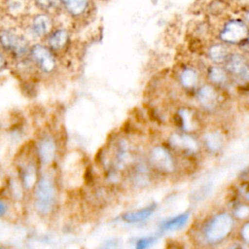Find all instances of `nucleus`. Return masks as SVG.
I'll use <instances>...</instances> for the list:
<instances>
[{"label": "nucleus", "instance_id": "nucleus-1", "mask_svg": "<svg viewBox=\"0 0 249 249\" xmlns=\"http://www.w3.org/2000/svg\"><path fill=\"white\" fill-rule=\"evenodd\" d=\"M55 187L52 178L47 175L40 177L34 187V208L43 216L49 215L55 202Z\"/></svg>", "mask_w": 249, "mask_h": 249}, {"label": "nucleus", "instance_id": "nucleus-2", "mask_svg": "<svg viewBox=\"0 0 249 249\" xmlns=\"http://www.w3.org/2000/svg\"><path fill=\"white\" fill-rule=\"evenodd\" d=\"M233 218L229 213L215 215L205 226L203 234L207 242L215 244L223 241L233 229Z\"/></svg>", "mask_w": 249, "mask_h": 249}, {"label": "nucleus", "instance_id": "nucleus-3", "mask_svg": "<svg viewBox=\"0 0 249 249\" xmlns=\"http://www.w3.org/2000/svg\"><path fill=\"white\" fill-rule=\"evenodd\" d=\"M30 54L37 68L41 72L45 74H51L54 71L56 67V61L53 52L49 48L39 44L34 45L30 50Z\"/></svg>", "mask_w": 249, "mask_h": 249}, {"label": "nucleus", "instance_id": "nucleus-4", "mask_svg": "<svg viewBox=\"0 0 249 249\" xmlns=\"http://www.w3.org/2000/svg\"><path fill=\"white\" fill-rule=\"evenodd\" d=\"M149 160L152 166L160 172L171 173L175 170L174 159L163 146H155L150 152Z\"/></svg>", "mask_w": 249, "mask_h": 249}, {"label": "nucleus", "instance_id": "nucleus-5", "mask_svg": "<svg viewBox=\"0 0 249 249\" xmlns=\"http://www.w3.org/2000/svg\"><path fill=\"white\" fill-rule=\"evenodd\" d=\"M0 43L4 50L17 57L26 54L28 51V45L24 38L12 31H3L0 34Z\"/></svg>", "mask_w": 249, "mask_h": 249}, {"label": "nucleus", "instance_id": "nucleus-6", "mask_svg": "<svg viewBox=\"0 0 249 249\" xmlns=\"http://www.w3.org/2000/svg\"><path fill=\"white\" fill-rule=\"evenodd\" d=\"M36 150L39 160L45 165L51 164L54 160L57 151L54 137L50 134L43 135L37 142Z\"/></svg>", "mask_w": 249, "mask_h": 249}, {"label": "nucleus", "instance_id": "nucleus-7", "mask_svg": "<svg viewBox=\"0 0 249 249\" xmlns=\"http://www.w3.org/2000/svg\"><path fill=\"white\" fill-rule=\"evenodd\" d=\"M226 68L235 79L241 82H249V64L240 54L230 55L227 59Z\"/></svg>", "mask_w": 249, "mask_h": 249}, {"label": "nucleus", "instance_id": "nucleus-8", "mask_svg": "<svg viewBox=\"0 0 249 249\" xmlns=\"http://www.w3.org/2000/svg\"><path fill=\"white\" fill-rule=\"evenodd\" d=\"M248 35L246 25L240 20H231L226 24L221 32V39L228 43H239L243 41Z\"/></svg>", "mask_w": 249, "mask_h": 249}, {"label": "nucleus", "instance_id": "nucleus-9", "mask_svg": "<svg viewBox=\"0 0 249 249\" xmlns=\"http://www.w3.org/2000/svg\"><path fill=\"white\" fill-rule=\"evenodd\" d=\"M18 170L19 180L22 188L25 190L34 189L39 179L37 164L33 160H26L19 164Z\"/></svg>", "mask_w": 249, "mask_h": 249}, {"label": "nucleus", "instance_id": "nucleus-10", "mask_svg": "<svg viewBox=\"0 0 249 249\" xmlns=\"http://www.w3.org/2000/svg\"><path fill=\"white\" fill-rule=\"evenodd\" d=\"M169 143L173 148L189 154H195L199 149L198 142L187 132L172 134L169 138Z\"/></svg>", "mask_w": 249, "mask_h": 249}, {"label": "nucleus", "instance_id": "nucleus-11", "mask_svg": "<svg viewBox=\"0 0 249 249\" xmlns=\"http://www.w3.org/2000/svg\"><path fill=\"white\" fill-rule=\"evenodd\" d=\"M197 99L206 110H214L218 104V93L211 85L202 86L197 91Z\"/></svg>", "mask_w": 249, "mask_h": 249}, {"label": "nucleus", "instance_id": "nucleus-12", "mask_svg": "<svg viewBox=\"0 0 249 249\" xmlns=\"http://www.w3.org/2000/svg\"><path fill=\"white\" fill-rule=\"evenodd\" d=\"M181 127L185 132H195L198 129L199 122L195 111L189 108H182L178 112Z\"/></svg>", "mask_w": 249, "mask_h": 249}, {"label": "nucleus", "instance_id": "nucleus-13", "mask_svg": "<svg viewBox=\"0 0 249 249\" xmlns=\"http://www.w3.org/2000/svg\"><path fill=\"white\" fill-rule=\"evenodd\" d=\"M32 28L34 33L38 36L47 35L53 28L52 18L47 15H38L33 19Z\"/></svg>", "mask_w": 249, "mask_h": 249}, {"label": "nucleus", "instance_id": "nucleus-14", "mask_svg": "<svg viewBox=\"0 0 249 249\" xmlns=\"http://www.w3.org/2000/svg\"><path fill=\"white\" fill-rule=\"evenodd\" d=\"M155 208H156V204L153 203V204L146 206L142 209L126 212L122 216V218L124 221H125L127 223L141 222L143 220H146L148 217H150L152 215V213L155 211Z\"/></svg>", "mask_w": 249, "mask_h": 249}, {"label": "nucleus", "instance_id": "nucleus-15", "mask_svg": "<svg viewBox=\"0 0 249 249\" xmlns=\"http://www.w3.org/2000/svg\"><path fill=\"white\" fill-rule=\"evenodd\" d=\"M204 143L211 152H218L224 144V137L220 131H210L204 134Z\"/></svg>", "mask_w": 249, "mask_h": 249}, {"label": "nucleus", "instance_id": "nucleus-16", "mask_svg": "<svg viewBox=\"0 0 249 249\" xmlns=\"http://www.w3.org/2000/svg\"><path fill=\"white\" fill-rule=\"evenodd\" d=\"M68 33L64 29L54 31L49 39V45L53 51H61L68 42Z\"/></svg>", "mask_w": 249, "mask_h": 249}, {"label": "nucleus", "instance_id": "nucleus-17", "mask_svg": "<svg viewBox=\"0 0 249 249\" xmlns=\"http://www.w3.org/2000/svg\"><path fill=\"white\" fill-rule=\"evenodd\" d=\"M190 218V212L181 213L175 217H172L162 224V228L167 231H176L183 228Z\"/></svg>", "mask_w": 249, "mask_h": 249}, {"label": "nucleus", "instance_id": "nucleus-18", "mask_svg": "<svg viewBox=\"0 0 249 249\" xmlns=\"http://www.w3.org/2000/svg\"><path fill=\"white\" fill-rule=\"evenodd\" d=\"M180 83L185 89H188L196 88L198 83V75L196 71L192 68L184 69L180 74Z\"/></svg>", "mask_w": 249, "mask_h": 249}, {"label": "nucleus", "instance_id": "nucleus-19", "mask_svg": "<svg viewBox=\"0 0 249 249\" xmlns=\"http://www.w3.org/2000/svg\"><path fill=\"white\" fill-rule=\"evenodd\" d=\"M209 56L214 62L221 63V62L227 61V59L230 56V52L225 45L217 44L210 48Z\"/></svg>", "mask_w": 249, "mask_h": 249}, {"label": "nucleus", "instance_id": "nucleus-20", "mask_svg": "<svg viewBox=\"0 0 249 249\" xmlns=\"http://www.w3.org/2000/svg\"><path fill=\"white\" fill-rule=\"evenodd\" d=\"M208 78L213 84L218 86H224L229 80L228 72L219 66H212L209 68Z\"/></svg>", "mask_w": 249, "mask_h": 249}, {"label": "nucleus", "instance_id": "nucleus-21", "mask_svg": "<svg viewBox=\"0 0 249 249\" xmlns=\"http://www.w3.org/2000/svg\"><path fill=\"white\" fill-rule=\"evenodd\" d=\"M68 12L74 16L81 15L87 8L89 0H61Z\"/></svg>", "mask_w": 249, "mask_h": 249}, {"label": "nucleus", "instance_id": "nucleus-22", "mask_svg": "<svg viewBox=\"0 0 249 249\" xmlns=\"http://www.w3.org/2000/svg\"><path fill=\"white\" fill-rule=\"evenodd\" d=\"M235 217L238 219H246L249 217V205L248 204H241L237 206L234 211Z\"/></svg>", "mask_w": 249, "mask_h": 249}, {"label": "nucleus", "instance_id": "nucleus-23", "mask_svg": "<svg viewBox=\"0 0 249 249\" xmlns=\"http://www.w3.org/2000/svg\"><path fill=\"white\" fill-rule=\"evenodd\" d=\"M154 240H155V238L152 237V236L140 238L136 242V248H138V249H145V248L149 247L154 242Z\"/></svg>", "mask_w": 249, "mask_h": 249}, {"label": "nucleus", "instance_id": "nucleus-24", "mask_svg": "<svg viewBox=\"0 0 249 249\" xmlns=\"http://www.w3.org/2000/svg\"><path fill=\"white\" fill-rule=\"evenodd\" d=\"M241 237L245 243L249 244V221L246 222L241 229Z\"/></svg>", "mask_w": 249, "mask_h": 249}, {"label": "nucleus", "instance_id": "nucleus-25", "mask_svg": "<svg viewBox=\"0 0 249 249\" xmlns=\"http://www.w3.org/2000/svg\"><path fill=\"white\" fill-rule=\"evenodd\" d=\"M53 2H54V0H36L37 5L40 8L45 9V10H48L51 7H53Z\"/></svg>", "mask_w": 249, "mask_h": 249}, {"label": "nucleus", "instance_id": "nucleus-26", "mask_svg": "<svg viewBox=\"0 0 249 249\" xmlns=\"http://www.w3.org/2000/svg\"><path fill=\"white\" fill-rule=\"evenodd\" d=\"M8 211V206L5 201L0 199V217H4Z\"/></svg>", "mask_w": 249, "mask_h": 249}, {"label": "nucleus", "instance_id": "nucleus-27", "mask_svg": "<svg viewBox=\"0 0 249 249\" xmlns=\"http://www.w3.org/2000/svg\"><path fill=\"white\" fill-rule=\"evenodd\" d=\"M7 67V60L6 58L3 56L2 53H0V72L2 70H4Z\"/></svg>", "mask_w": 249, "mask_h": 249}, {"label": "nucleus", "instance_id": "nucleus-28", "mask_svg": "<svg viewBox=\"0 0 249 249\" xmlns=\"http://www.w3.org/2000/svg\"><path fill=\"white\" fill-rule=\"evenodd\" d=\"M241 195H242V196H243L247 201H249V189H248L247 187H245V188L242 189Z\"/></svg>", "mask_w": 249, "mask_h": 249}, {"label": "nucleus", "instance_id": "nucleus-29", "mask_svg": "<svg viewBox=\"0 0 249 249\" xmlns=\"http://www.w3.org/2000/svg\"><path fill=\"white\" fill-rule=\"evenodd\" d=\"M241 176H244V177L249 176V166H248L244 171H242V172H241Z\"/></svg>", "mask_w": 249, "mask_h": 249}]
</instances>
